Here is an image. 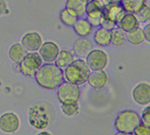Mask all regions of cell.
<instances>
[{
    "mask_svg": "<svg viewBox=\"0 0 150 135\" xmlns=\"http://www.w3.org/2000/svg\"><path fill=\"white\" fill-rule=\"evenodd\" d=\"M43 62L44 61L38 51L29 53L24 60L19 64V70L25 76L35 77L37 71L43 66Z\"/></svg>",
    "mask_w": 150,
    "mask_h": 135,
    "instance_id": "6",
    "label": "cell"
},
{
    "mask_svg": "<svg viewBox=\"0 0 150 135\" xmlns=\"http://www.w3.org/2000/svg\"><path fill=\"white\" fill-rule=\"evenodd\" d=\"M114 135H133V133H126V132H120V131H118L117 133H115Z\"/></svg>",
    "mask_w": 150,
    "mask_h": 135,
    "instance_id": "33",
    "label": "cell"
},
{
    "mask_svg": "<svg viewBox=\"0 0 150 135\" xmlns=\"http://www.w3.org/2000/svg\"><path fill=\"white\" fill-rule=\"evenodd\" d=\"M81 97L80 87L72 83L65 81L57 89V98L62 105L78 103Z\"/></svg>",
    "mask_w": 150,
    "mask_h": 135,
    "instance_id": "5",
    "label": "cell"
},
{
    "mask_svg": "<svg viewBox=\"0 0 150 135\" xmlns=\"http://www.w3.org/2000/svg\"><path fill=\"white\" fill-rule=\"evenodd\" d=\"M88 2H89V1H91V0H88Z\"/></svg>",
    "mask_w": 150,
    "mask_h": 135,
    "instance_id": "36",
    "label": "cell"
},
{
    "mask_svg": "<svg viewBox=\"0 0 150 135\" xmlns=\"http://www.w3.org/2000/svg\"><path fill=\"white\" fill-rule=\"evenodd\" d=\"M112 33V44L121 47L125 45V43L127 41L126 39V33L123 30H121L119 27H117L116 29H114L113 31H111Z\"/></svg>",
    "mask_w": 150,
    "mask_h": 135,
    "instance_id": "24",
    "label": "cell"
},
{
    "mask_svg": "<svg viewBox=\"0 0 150 135\" xmlns=\"http://www.w3.org/2000/svg\"><path fill=\"white\" fill-rule=\"evenodd\" d=\"M86 19L89 21L93 27L101 28L104 19L105 17V14L104 9L98 3L94 1H89L86 5Z\"/></svg>",
    "mask_w": 150,
    "mask_h": 135,
    "instance_id": "8",
    "label": "cell"
},
{
    "mask_svg": "<svg viewBox=\"0 0 150 135\" xmlns=\"http://www.w3.org/2000/svg\"><path fill=\"white\" fill-rule=\"evenodd\" d=\"M144 33L145 40L150 43V23L146 24V25L144 27Z\"/></svg>",
    "mask_w": 150,
    "mask_h": 135,
    "instance_id": "31",
    "label": "cell"
},
{
    "mask_svg": "<svg viewBox=\"0 0 150 135\" xmlns=\"http://www.w3.org/2000/svg\"><path fill=\"white\" fill-rule=\"evenodd\" d=\"M91 1L98 3L103 8V9H105V7L108 5V4H109L110 2H113L112 0H91Z\"/></svg>",
    "mask_w": 150,
    "mask_h": 135,
    "instance_id": "32",
    "label": "cell"
},
{
    "mask_svg": "<svg viewBox=\"0 0 150 135\" xmlns=\"http://www.w3.org/2000/svg\"><path fill=\"white\" fill-rule=\"evenodd\" d=\"M28 119L31 126L36 129H45L50 123V114L44 104H36L29 109Z\"/></svg>",
    "mask_w": 150,
    "mask_h": 135,
    "instance_id": "4",
    "label": "cell"
},
{
    "mask_svg": "<svg viewBox=\"0 0 150 135\" xmlns=\"http://www.w3.org/2000/svg\"><path fill=\"white\" fill-rule=\"evenodd\" d=\"M35 81L43 89L56 90L65 81L64 70L55 63H45L35 75Z\"/></svg>",
    "mask_w": 150,
    "mask_h": 135,
    "instance_id": "1",
    "label": "cell"
},
{
    "mask_svg": "<svg viewBox=\"0 0 150 135\" xmlns=\"http://www.w3.org/2000/svg\"><path fill=\"white\" fill-rule=\"evenodd\" d=\"M133 100L138 105L150 104V85L147 83H140L132 91Z\"/></svg>",
    "mask_w": 150,
    "mask_h": 135,
    "instance_id": "12",
    "label": "cell"
},
{
    "mask_svg": "<svg viewBox=\"0 0 150 135\" xmlns=\"http://www.w3.org/2000/svg\"><path fill=\"white\" fill-rule=\"evenodd\" d=\"M126 39L127 41L134 46L141 45L145 41V36L144 33V28L138 27L137 29L133 30L129 33H126Z\"/></svg>",
    "mask_w": 150,
    "mask_h": 135,
    "instance_id": "22",
    "label": "cell"
},
{
    "mask_svg": "<svg viewBox=\"0 0 150 135\" xmlns=\"http://www.w3.org/2000/svg\"><path fill=\"white\" fill-rule=\"evenodd\" d=\"M113 2H119V3H121L122 2V0H112Z\"/></svg>",
    "mask_w": 150,
    "mask_h": 135,
    "instance_id": "35",
    "label": "cell"
},
{
    "mask_svg": "<svg viewBox=\"0 0 150 135\" xmlns=\"http://www.w3.org/2000/svg\"><path fill=\"white\" fill-rule=\"evenodd\" d=\"M60 20L66 26L73 27L74 24L78 20V17L75 16L73 14H71L69 10H67L65 8L60 11Z\"/></svg>",
    "mask_w": 150,
    "mask_h": 135,
    "instance_id": "25",
    "label": "cell"
},
{
    "mask_svg": "<svg viewBox=\"0 0 150 135\" xmlns=\"http://www.w3.org/2000/svg\"><path fill=\"white\" fill-rule=\"evenodd\" d=\"M20 119L14 112H6L0 117V129L5 133H14L19 129Z\"/></svg>",
    "mask_w": 150,
    "mask_h": 135,
    "instance_id": "9",
    "label": "cell"
},
{
    "mask_svg": "<svg viewBox=\"0 0 150 135\" xmlns=\"http://www.w3.org/2000/svg\"><path fill=\"white\" fill-rule=\"evenodd\" d=\"M104 11L105 14V16L108 19H110L111 21L115 22L116 24L119 23L121 21V19L126 14L124 7L119 2H110L105 7Z\"/></svg>",
    "mask_w": 150,
    "mask_h": 135,
    "instance_id": "13",
    "label": "cell"
},
{
    "mask_svg": "<svg viewBox=\"0 0 150 135\" xmlns=\"http://www.w3.org/2000/svg\"><path fill=\"white\" fill-rule=\"evenodd\" d=\"M92 50V44L88 38H79L74 42L73 51L79 57L86 58Z\"/></svg>",
    "mask_w": 150,
    "mask_h": 135,
    "instance_id": "18",
    "label": "cell"
},
{
    "mask_svg": "<svg viewBox=\"0 0 150 135\" xmlns=\"http://www.w3.org/2000/svg\"><path fill=\"white\" fill-rule=\"evenodd\" d=\"M28 53H29V51L22 43H14L13 46H11L9 53H8L11 60L18 65L24 60Z\"/></svg>",
    "mask_w": 150,
    "mask_h": 135,
    "instance_id": "17",
    "label": "cell"
},
{
    "mask_svg": "<svg viewBox=\"0 0 150 135\" xmlns=\"http://www.w3.org/2000/svg\"><path fill=\"white\" fill-rule=\"evenodd\" d=\"M93 40L98 46L105 47L112 43V33L104 28H99L95 31Z\"/></svg>",
    "mask_w": 150,
    "mask_h": 135,
    "instance_id": "20",
    "label": "cell"
},
{
    "mask_svg": "<svg viewBox=\"0 0 150 135\" xmlns=\"http://www.w3.org/2000/svg\"><path fill=\"white\" fill-rule=\"evenodd\" d=\"M60 51L61 50L56 43L52 41H46L38 53L45 63H55Z\"/></svg>",
    "mask_w": 150,
    "mask_h": 135,
    "instance_id": "10",
    "label": "cell"
},
{
    "mask_svg": "<svg viewBox=\"0 0 150 135\" xmlns=\"http://www.w3.org/2000/svg\"><path fill=\"white\" fill-rule=\"evenodd\" d=\"M74 61H75V58L71 51H69L68 50H63L60 51V53H59L56 61H55V64L60 68V69L65 70L67 68L69 65H71Z\"/></svg>",
    "mask_w": 150,
    "mask_h": 135,
    "instance_id": "21",
    "label": "cell"
},
{
    "mask_svg": "<svg viewBox=\"0 0 150 135\" xmlns=\"http://www.w3.org/2000/svg\"><path fill=\"white\" fill-rule=\"evenodd\" d=\"M142 123V118L134 110L126 109L121 112L115 120V128L120 132L133 133Z\"/></svg>",
    "mask_w": 150,
    "mask_h": 135,
    "instance_id": "3",
    "label": "cell"
},
{
    "mask_svg": "<svg viewBox=\"0 0 150 135\" xmlns=\"http://www.w3.org/2000/svg\"><path fill=\"white\" fill-rule=\"evenodd\" d=\"M88 0H67L66 9L73 14L75 16L81 18L83 15L86 14V5Z\"/></svg>",
    "mask_w": 150,
    "mask_h": 135,
    "instance_id": "16",
    "label": "cell"
},
{
    "mask_svg": "<svg viewBox=\"0 0 150 135\" xmlns=\"http://www.w3.org/2000/svg\"><path fill=\"white\" fill-rule=\"evenodd\" d=\"M61 110L66 116L72 117L79 112V105H78V103H75V104L61 105Z\"/></svg>",
    "mask_w": 150,
    "mask_h": 135,
    "instance_id": "26",
    "label": "cell"
},
{
    "mask_svg": "<svg viewBox=\"0 0 150 135\" xmlns=\"http://www.w3.org/2000/svg\"><path fill=\"white\" fill-rule=\"evenodd\" d=\"M37 135H51V134L48 131H41V132H39Z\"/></svg>",
    "mask_w": 150,
    "mask_h": 135,
    "instance_id": "34",
    "label": "cell"
},
{
    "mask_svg": "<svg viewBox=\"0 0 150 135\" xmlns=\"http://www.w3.org/2000/svg\"><path fill=\"white\" fill-rule=\"evenodd\" d=\"M146 0H122V6L129 14H137L145 5Z\"/></svg>",
    "mask_w": 150,
    "mask_h": 135,
    "instance_id": "23",
    "label": "cell"
},
{
    "mask_svg": "<svg viewBox=\"0 0 150 135\" xmlns=\"http://www.w3.org/2000/svg\"><path fill=\"white\" fill-rule=\"evenodd\" d=\"M108 76L105 70H92L90 73L88 83L90 87L94 89H103L108 84Z\"/></svg>",
    "mask_w": 150,
    "mask_h": 135,
    "instance_id": "14",
    "label": "cell"
},
{
    "mask_svg": "<svg viewBox=\"0 0 150 135\" xmlns=\"http://www.w3.org/2000/svg\"><path fill=\"white\" fill-rule=\"evenodd\" d=\"M135 14L138 18V20L140 22H146L150 20V7L145 4V5Z\"/></svg>",
    "mask_w": 150,
    "mask_h": 135,
    "instance_id": "27",
    "label": "cell"
},
{
    "mask_svg": "<svg viewBox=\"0 0 150 135\" xmlns=\"http://www.w3.org/2000/svg\"><path fill=\"white\" fill-rule=\"evenodd\" d=\"M133 135H150V126L141 123L133 131Z\"/></svg>",
    "mask_w": 150,
    "mask_h": 135,
    "instance_id": "28",
    "label": "cell"
},
{
    "mask_svg": "<svg viewBox=\"0 0 150 135\" xmlns=\"http://www.w3.org/2000/svg\"><path fill=\"white\" fill-rule=\"evenodd\" d=\"M140 21L138 20L136 14L126 13L125 16L121 19V21L118 23V27L121 30H123L125 33H129L133 30L137 29L139 27Z\"/></svg>",
    "mask_w": 150,
    "mask_h": 135,
    "instance_id": "19",
    "label": "cell"
},
{
    "mask_svg": "<svg viewBox=\"0 0 150 135\" xmlns=\"http://www.w3.org/2000/svg\"><path fill=\"white\" fill-rule=\"evenodd\" d=\"M91 71L92 70L86 60L82 58L75 59L72 64L64 70L65 81L70 82L77 86L83 85L88 82Z\"/></svg>",
    "mask_w": 150,
    "mask_h": 135,
    "instance_id": "2",
    "label": "cell"
},
{
    "mask_svg": "<svg viewBox=\"0 0 150 135\" xmlns=\"http://www.w3.org/2000/svg\"><path fill=\"white\" fill-rule=\"evenodd\" d=\"M73 31L80 38H88L93 33V26L86 18H78L74 24Z\"/></svg>",
    "mask_w": 150,
    "mask_h": 135,
    "instance_id": "15",
    "label": "cell"
},
{
    "mask_svg": "<svg viewBox=\"0 0 150 135\" xmlns=\"http://www.w3.org/2000/svg\"><path fill=\"white\" fill-rule=\"evenodd\" d=\"M91 70H105L108 63V55L105 50L100 49H94L89 53L86 58Z\"/></svg>",
    "mask_w": 150,
    "mask_h": 135,
    "instance_id": "7",
    "label": "cell"
},
{
    "mask_svg": "<svg viewBox=\"0 0 150 135\" xmlns=\"http://www.w3.org/2000/svg\"><path fill=\"white\" fill-rule=\"evenodd\" d=\"M21 43L29 53H36L41 49L42 45L44 44L41 35L36 31H30L24 34L21 39Z\"/></svg>",
    "mask_w": 150,
    "mask_h": 135,
    "instance_id": "11",
    "label": "cell"
},
{
    "mask_svg": "<svg viewBox=\"0 0 150 135\" xmlns=\"http://www.w3.org/2000/svg\"><path fill=\"white\" fill-rule=\"evenodd\" d=\"M118 27V24H116L115 22L111 21L110 19H108V17H105L104 21H103V24H102V27L101 28H104V29H106L108 31H113L114 29H116Z\"/></svg>",
    "mask_w": 150,
    "mask_h": 135,
    "instance_id": "30",
    "label": "cell"
},
{
    "mask_svg": "<svg viewBox=\"0 0 150 135\" xmlns=\"http://www.w3.org/2000/svg\"><path fill=\"white\" fill-rule=\"evenodd\" d=\"M141 118H142V123H144V125L150 126V106H147L146 108L143 110Z\"/></svg>",
    "mask_w": 150,
    "mask_h": 135,
    "instance_id": "29",
    "label": "cell"
}]
</instances>
